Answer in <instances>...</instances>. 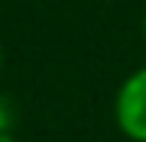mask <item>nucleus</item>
Segmentation results:
<instances>
[{
	"label": "nucleus",
	"mask_w": 146,
	"mask_h": 142,
	"mask_svg": "<svg viewBox=\"0 0 146 142\" xmlns=\"http://www.w3.org/2000/svg\"><path fill=\"white\" fill-rule=\"evenodd\" d=\"M114 120L127 139L146 142V65L120 84L114 100Z\"/></svg>",
	"instance_id": "1"
},
{
	"label": "nucleus",
	"mask_w": 146,
	"mask_h": 142,
	"mask_svg": "<svg viewBox=\"0 0 146 142\" xmlns=\"http://www.w3.org/2000/svg\"><path fill=\"white\" fill-rule=\"evenodd\" d=\"M0 142H13V139H10V136H7V132H3V129H0Z\"/></svg>",
	"instance_id": "2"
},
{
	"label": "nucleus",
	"mask_w": 146,
	"mask_h": 142,
	"mask_svg": "<svg viewBox=\"0 0 146 142\" xmlns=\"http://www.w3.org/2000/svg\"><path fill=\"white\" fill-rule=\"evenodd\" d=\"M143 39H146V13H143Z\"/></svg>",
	"instance_id": "3"
},
{
	"label": "nucleus",
	"mask_w": 146,
	"mask_h": 142,
	"mask_svg": "<svg viewBox=\"0 0 146 142\" xmlns=\"http://www.w3.org/2000/svg\"><path fill=\"white\" fill-rule=\"evenodd\" d=\"M0 68H3V45H0Z\"/></svg>",
	"instance_id": "4"
}]
</instances>
